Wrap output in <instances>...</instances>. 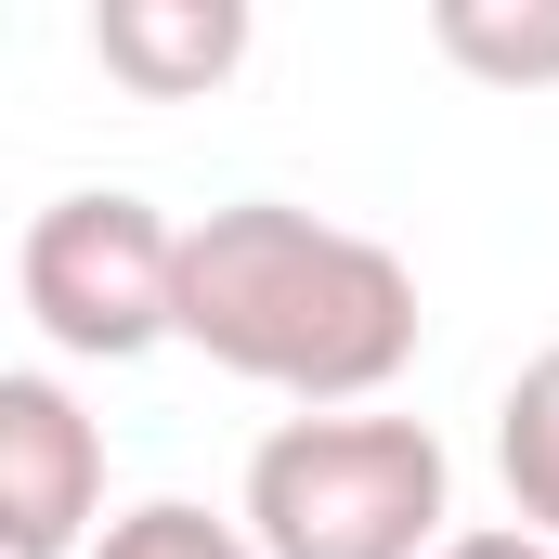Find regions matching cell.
Masks as SVG:
<instances>
[{"instance_id":"1","label":"cell","mask_w":559,"mask_h":559,"mask_svg":"<svg viewBox=\"0 0 559 559\" xmlns=\"http://www.w3.org/2000/svg\"><path fill=\"white\" fill-rule=\"evenodd\" d=\"M182 352L261 378L299 417H352L417 365V274L404 248L312 222L286 195H235L182 222Z\"/></svg>"},{"instance_id":"2","label":"cell","mask_w":559,"mask_h":559,"mask_svg":"<svg viewBox=\"0 0 559 559\" xmlns=\"http://www.w3.org/2000/svg\"><path fill=\"white\" fill-rule=\"evenodd\" d=\"M261 559H442L455 547V468L429 417H286L248 455Z\"/></svg>"},{"instance_id":"3","label":"cell","mask_w":559,"mask_h":559,"mask_svg":"<svg viewBox=\"0 0 559 559\" xmlns=\"http://www.w3.org/2000/svg\"><path fill=\"white\" fill-rule=\"evenodd\" d=\"M13 299H26V325L52 352L131 365L156 338H182V222L143 209V195H118V182L52 195L26 222V248H13Z\"/></svg>"},{"instance_id":"4","label":"cell","mask_w":559,"mask_h":559,"mask_svg":"<svg viewBox=\"0 0 559 559\" xmlns=\"http://www.w3.org/2000/svg\"><path fill=\"white\" fill-rule=\"evenodd\" d=\"M105 429L79 417L66 378L13 365L0 378V559H79L105 547Z\"/></svg>"},{"instance_id":"5","label":"cell","mask_w":559,"mask_h":559,"mask_svg":"<svg viewBox=\"0 0 559 559\" xmlns=\"http://www.w3.org/2000/svg\"><path fill=\"white\" fill-rule=\"evenodd\" d=\"M92 52H105V79H131L143 105L222 92L248 66V0H92Z\"/></svg>"},{"instance_id":"6","label":"cell","mask_w":559,"mask_h":559,"mask_svg":"<svg viewBox=\"0 0 559 559\" xmlns=\"http://www.w3.org/2000/svg\"><path fill=\"white\" fill-rule=\"evenodd\" d=\"M429 39L468 79H495V92H547L559 79V0H442Z\"/></svg>"},{"instance_id":"7","label":"cell","mask_w":559,"mask_h":559,"mask_svg":"<svg viewBox=\"0 0 559 559\" xmlns=\"http://www.w3.org/2000/svg\"><path fill=\"white\" fill-rule=\"evenodd\" d=\"M495 468H508V508L559 547V352H534L495 404Z\"/></svg>"},{"instance_id":"8","label":"cell","mask_w":559,"mask_h":559,"mask_svg":"<svg viewBox=\"0 0 559 559\" xmlns=\"http://www.w3.org/2000/svg\"><path fill=\"white\" fill-rule=\"evenodd\" d=\"M92 559H261V534H248V521H209L195 495H156V508H131V521H105Z\"/></svg>"},{"instance_id":"9","label":"cell","mask_w":559,"mask_h":559,"mask_svg":"<svg viewBox=\"0 0 559 559\" xmlns=\"http://www.w3.org/2000/svg\"><path fill=\"white\" fill-rule=\"evenodd\" d=\"M442 559H559V547L534 534V521H468V534H455Z\"/></svg>"}]
</instances>
